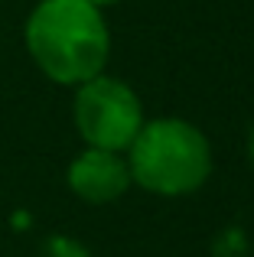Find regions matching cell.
Listing matches in <instances>:
<instances>
[{
	"label": "cell",
	"mask_w": 254,
	"mask_h": 257,
	"mask_svg": "<svg viewBox=\"0 0 254 257\" xmlns=\"http://www.w3.org/2000/svg\"><path fill=\"white\" fill-rule=\"evenodd\" d=\"M26 52L49 82L75 88L101 75L111 59V30L88 0H39L23 26Z\"/></svg>",
	"instance_id": "6da1fadb"
},
{
	"label": "cell",
	"mask_w": 254,
	"mask_h": 257,
	"mask_svg": "<svg viewBox=\"0 0 254 257\" xmlns=\"http://www.w3.org/2000/svg\"><path fill=\"white\" fill-rule=\"evenodd\" d=\"M124 160L134 186L163 199L199 192L215 166L205 131L176 114L147 117L124 150Z\"/></svg>",
	"instance_id": "7a4b0ae2"
},
{
	"label": "cell",
	"mask_w": 254,
	"mask_h": 257,
	"mask_svg": "<svg viewBox=\"0 0 254 257\" xmlns=\"http://www.w3.org/2000/svg\"><path fill=\"white\" fill-rule=\"evenodd\" d=\"M72 120H75V131L85 140V147L124 153L144 127L147 114L140 94L124 78L101 72V75L75 85Z\"/></svg>",
	"instance_id": "3957f363"
},
{
	"label": "cell",
	"mask_w": 254,
	"mask_h": 257,
	"mask_svg": "<svg viewBox=\"0 0 254 257\" xmlns=\"http://www.w3.org/2000/svg\"><path fill=\"white\" fill-rule=\"evenodd\" d=\"M65 182H69L72 195L88 205H111L134 186L124 153L98 150V147H85L78 157H72Z\"/></svg>",
	"instance_id": "277c9868"
},
{
	"label": "cell",
	"mask_w": 254,
	"mask_h": 257,
	"mask_svg": "<svg viewBox=\"0 0 254 257\" xmlns=\"http://www.w3.org/2000/svg\"><path fill=\"white\" fill-rule=\"evenodd\" d=\"M43 257H91V254L85 251V247L78 244V241L56 234V238H49V241L43 244Z\"/></svg>",
	"instance_id": "5b68a950"
},
{
	"label": "cell",
	"mask_w": 254,
	"mask_h": 257,
	"mask_svg": "<svg viewBox=\"0 0 254 257\" xmlns=\"http://www.w3.org/2000/svg\"><path fill=\"white\" fill-rule=\"evenodd\" d=\"M88 4H95L98 10H104V7H114V4H121V0H88Z\"/></svg>",
	"instance_id": "8992f818"
},
{
	"label": "cell",
	"mask_w": 254,
	"mask_h": 257,
	"mask_svg": "<svg viewBox=\"0 0 254 257\" xmlns=\"http://www.w3.org/2000/svg\"><path fill=\"white\" fill-rule=\"evenodd\" d=\"M248 157H251V163H254V127H251V134H248Z\"/></svg>",
	"instance_id": "52a82bcc"
}]
</instances>
